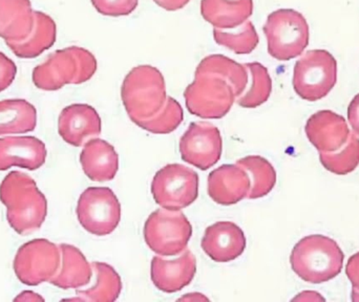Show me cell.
<instances>
[{
    "label": "cell",
    "instance_id": "6da1fadb",
    "mask_svg": "<svg viewBox=\"0 0 359 302\" xmlns=\"http://www.w3.org/2000/svg\"><path fill=\"white\" fill-rule=\"evenodd\" d=\"M0 200L14 231L27 235L41 228L48 214V202L36 181L27 173L11 171L0 184Z\"/></svg>",
    "mask_w": 359,
    "mask_h": 302
},
{
    "label": "cell",
    "instance_id": "7a4b0ae2",
    "mask_svg": "<svg viewBox=\"0 0 359 302\" xmlns=\"http://www.w3.org/2000/svg\"><path fill=\"white\" fill-rule=\"evenodd\" d=\"M343 251L332 238L324 235L306 236L299 240L290 256L291 268L301 280L323 284L337 277L343 270Z\"/></svg>",
    "mask_w": 359,
    "mask_h": 302
},
{
    "label": "cell",
    "instance_id": "3957f363",
    "mask_svg": "<svg viewBox=\"0 0 359 302\" xmlns=\"http://www.w3.org/2000/svg\"><path fill=\"white\" fill-rule=\"evenodd\" d=\"M97 60L90 50L79 46L58 50L33 71L36 88L48 92L60 90L67 84H82L92 79Z\"/></svg>",
    "mask_w": 359,
    "mask_h": 302
},
{
    "label": "cell",
    "instance_id": "277c9868",
    "mask_svg": "<svg viewBox=\"0 0 359 302\" xmlns=\"http://www.w3.org/2000/svg\"><path fill=\"white\" fill-rule=\"evenodd\" d=\"M121 98L133 122L149 119L165 104L166 85L157 67L139 65L126 75L121 88Z\"/></svg>",
    "mask_w": 359,
    "mask_h": 302
},
{
    "label": "cell",
    "instance_id": "5b68a950",
    "mask_svg": "<svg viewBox=\"0 0 359 302\" xmlns=\"http://www.w3.org/2000/svg\"><path fill=\"white\" fill-rule=\"evenodd\" d=\"M268 53L278 61H288L303 54L309 44V25L305 17L292 8L274 11L263 27Z\"/></svg>",
    "mask_w": 359,
    "mask_h": 302
},
{
    "label": "cell",
    "instance_id": "8992f818",
    "mask_svg": "<svg viewBox=\"0 0 359 302\" xmlns=\"http://www.w3.org/2000/svg\"><path fill=\"white\" fill-rule=\"evenodd\" d=\"M337 80V62L327 50H309L295 63L293 88L304 100L316 102L325 98Z\"/></svg>",
    "mask_w": 359,
    "mask_h": 302
},
{
    "label": "cell",
    "instance_id": "52a82bcc",
    "mask_svg": "<svg viewBox=\"0 0 359 302\" xmlns=\"http://www.w3.org/2000/svg\"><path fill=\"white\" fill-rule=\"evenodd\" d=\"M191 235V224L181 211L158 209L145 221V242L161 256L184 252Z\"/></svg>",
    "mask_w": 359,
    "mask_h": 302
},
{
    "label": "cell",
    "instance_id": "ba28073f",
    "mask_svg": "<svg viewBox=\"0 0 359 302\" xmlns=\"http://www.w3.org/2000/svg\"><path fill=\"white\" fill-rule=\"evenodd\" d=\"M191 115L202 119H222L236 102V92L228 82L213 75H198L184 92Z\"/></svg>",
    "mask_w": 359,
    "mask_h": 302
},
{
    "label": "cell",
    "instance_id": "9c48e42d",
    "mask_svg": "<svg viewBox=\"0 0 359 302\" xmlns=\"http://www.w3.org/2000/svg\"><path fill=\"white\" fill-rule=\"evenodd\" d=\"M151 193L155 202L166 210L187 208L198 196V173L184 165H166L154 177Z\"/></svg>",
    "mask_w": 359,
    "mask_h": 302
},
{
    "label": "cell",
    "instance_id": "30bf717a",
    "mask_svg": "<svg viewBox=\"0 0 359 302\" xmlns=\"http://www.w3.org/2000/svg\"><path fill=\"white\" fill-rule=\"evenodd\" d=\"M76 212L83 229L96 236L113 233L121 221V205L113 190L107 187L84 190Z\"/></svg>",
    "mask_w": 359,
    "mask_h": 302
},
{
    "label": "cell",
    "instance_id": "8fae6325",
    "mask_svg": "<svg viewBox=\"0 0 359 302\" xmlns=\"http://www.w3.org/2000/svg\"><path fill=\"white\" fill-rule=\"evenodd\" d=\"M60 265V248L50 240L37 238L18 249L13 267L22 284L36 287L50 282L58 273Z\"/></svg>",
    "mask_w": 359,
    "mask_h": 302
},
{
    "label": "cell",
    "instance_id": "7c38bea8",
    "mask_svg": "<svg viewBox=\"0 0 359 302\" xmlns=\"http://www.w3.org/2000/svg\"><path fill=\"white\" fill-rule=\"evenodd\" d=\"M182 160L201 170L215 166L222 156L223 140L219 128L207 122H192L180 140Z\"/></svg>",
    "mask_w": 359,
    "mask_h": 302
},
{
    "label": "cell",
    "instance_id": "4fadbf2b",
    "mask_svg": "<svg viewBox=\"0 0 359 302\" xmlns=\"http://www.w3.org/2000/svg\"><path fill=\"white\" fill-rule=\"evenodd\" d=\"M101 130L100 116L90 105H69L63 109L59 116V135L72 146H83L86 141L98 137Z\"/></svg>",
    "mask_w": 359,
    "mask_h": 302
},
{
    "label": "cell",
    "instance_id": "5bb4252c",
    "mask_svg": "<svg viewBox=\"0 0 359 302\" xmlns=\"http://www.w3.org/2000/svg\"><path fill=\"white\" fill-rule=\"evenodd\" d=\"M246 244L244 232L238 225L219 221L207 228L201 246L215 263H229L243 254Z\"/></svg>",
    "mask_w": 359,
    "mask_h": 302
},
{
    "label": "cell",
    "instance_id": "9a60e30c",
    "mask_svg": "<svg viewBox=\"0 0 359 302\" xmlns=\"http://www.w3.org/2000/svg\"><path fill=\"white\" fill-rule=\"evenodd\" d=\"M251 181L238 165H222L208 175V194L213 202L223 206L238 204L248 196Z\"/></svg>",
    "mask_w": 359,
    "mask_h": 302
},
{
    "label": "cell",
    "instance_id": "2e32d148",
    "mask_svg": "<svg viewBox=\"0 0 359 302\" xmlns=\"http://www.w3.org/2000/svg\"><path fill=\"white\" fill-rule=\"evenodd\" d=\"M305 130L308 140L320 152L339 151L350 136L346 120L331 111H320L312 115Z\"/></svg>",
    "mask_w": 359,
    "mask_h": 302
},
{
    "label": "cell",
    "instance_id": "e0dca14e",
    "mask_svg": "<svg viewBox=\"0 0 359 302\" xmlns=\"http://www.w3.org/2000/svg\"><path fill=\"white\" fill-rule=\"evenodd\" d=\"M196 273V259L189 250L184 251L181 256L172 261L159 256L151 261V280L156 288L168 294L183 290Z\"/></svg>",
    "mask_w": 359,
    "mask_h": 302
},
{
    "label": "cell",
    "instance_id": "ac0fdd59",
    "mask_svg": "<svg viewBox=\"0 0 359 302\" xmlns=\"http://www.w3.org/2000/svg\"><path fill=\"white\" fill-rule=\"evenodd\" d=\"M46 145L35 137L0 139V171L13 166L37 170L46 163Z\"/></svg>",
    "mask_w": 359,
    "mask_h": 302
},
{
    "label": "cell",
    "instance_id": "d6986e66",
    "mask_svg": "<svg viewBox=\"0 0 359 302\" xmlns=\"http://www.w3.org/2000/svg\"><path fill=\"white\" fill-rule=\"evenodd\" d=\"M82 169L94 181H111L119 169V156L113 145L101 139H90L80 154Z\"/></svg>",
    "mask_w": 359,
    "mask_h": 302
},
{
    "label": "cell",
    "instance_id": "ffe728a7",
    "mask_svg": "<svg viewBox=\"0 0 359 302\" xmlns=\"http://www.w3.org/2000/svg\"><path fill=\"white\" fill-rule=\"evenodd\" d=\"M31 0H0V38L19 42L31 34L35 23Z\"/></svg>",
    "mask_w": 359,
    "mask_h": 302
},
{
    "label": "cell",
    "instance_id": "44dd1931",
    "mask_svg": "<svg viewBox=\"0 0 359 302\" xmlns=\"http://www.w3.org/2000/svg\"><path fill=\"white\" fill-rule=\"evenodd\" d=\"M253 0H202L201 14L215 29H232L248 20Z\"/></svg>",
    "mask_w": 359,
    "mask_h": 302
},
{
    "label": "cell",
    "instance_id": "7402d4cb",
    "mask_svg": "<svg viewBox=\"0 0 359 302\" xmlns=\"http://www.w3.org/2000/svg\"><path fill=\"white\" fill-rule=\"evenodd\" d=\"M59 248L61 252L60 269L50 280V284L62 290L81 288L90 284L93 268L83 253L72 245L61 244Z\"/></svg>",
    "mask_w": 359,
    "mask_h": 302
},
{
    "label": "cell",
    "instance_id": "603a6c76",
    "mask_svg": "<svg viewBox=\"0 0 359 302\" xmlns=\"http://www.w3.org/2000/svg\"><path fill=\"white\" fill-rule=\"evenodd\" d=\"M35 23L31 34L22 41L6 42L13 54L19 58L32 59L40 56L44 50L54 46L56 41V23L52 17L35 11Z\"/></svg>",
    "mask_w": 359,
    "mask_h": 302
},
{
    "label": "cell",
    "instance_id": "cb8c5ba5",
    "mask_svg": "<svg viewBox=\"0 0 359 302\" xmlns=\"http://www.w3.org/2000/svg\"><path fill=\"white\" fill-rule=\"evenodd\" d=\"M36 125L37 111L31 103L22 99L0 101V136L27 134Z\"/></svg>",
    "mask_w": 359,
    "mask_h": 302
},
{
    "label": "cell",
    "instance_id": "d4e9b609",
    "mask_svg": "<svg viewBox=\"0 0 359 302\" xmlns=\"http://www.w3.org/2000/svg\"><path fill=\"white\" fill-rule=\"evenodd\" d=\"M213 75L222 78L230 84L240 97L248 85V71L244 64L236 62L223 55H210L205 57L196 69V76Z\"/></svg>",
    "mask_w": 359,
    "mask_h": 302
},
{
    "label": "cell",
    "instance_id": "484cf974",
    "mask_svg": "<svg viewBox=\"0 0 359 302\" xmlns=\"http://www.w3.org/2000/svg\"><path fill=\"white\" fill-rule=\"evenodd\" d=\"M96 282L88 290L77 291L79 301L111 302L117 301L121 294L122 282L119 274L111 266L95 261L92 263Z\"/></svg>",
    "mask_w": 359,
    "mask_h": 302
},
{
    "label": "cell",
    "instance_id": "4316f807",
    "mask_svg": "<svg viewBox=\"0 0 359 302\" xmlns=\"http://www.w3.org/2000/svg\"><path fill=\"white\" fill-rule=\"evenodd\" d=\"M236 165L244 168L251 181L250 191L247 198H264L273 189L276 184V172L269 160L263 156H249L236 160Z\"/></svg>",
    "mask_w": 359,
    "mask_h": 302
},
{
    "label": "cell",
    "instance_id": "83f0119b",
    "mask_svg": "<svg viewBox=\"0 0 359 302\" xmlns=\"http://www.w3.org/2000/svg\"><path fill=\"white\" fill-rule=\"evenodd\" d=\"M248 71L249 88L236 99V104L244 109H255L267 102L272 92V80L268 69L259 62L244 64Z\"/></svg>",
    "mask_w": 359,
    "mask_h": 302
},
{
    "label": "cell",
    "instance_id": "f1b7e54d",
    "mask_svg": "<svg viewBox=\"0 0 359 302\" xmlns=\"http://www.w3.org/2000/svg\"><path fill=\"white\" fill-rule=\"evenodd\" d=\"M213 37L219 46H225L238 55L250 54L259 42L257 29L249 20L236 29H221L215 27Z\"/></svg>",
    "mask_w": 359,
    "mask_h": 302
},
{
    "label": "cell",
    "instance_id": "f546056e",
    "mask_svg": "<svg viewBox=\"0 0 359 302\" xmlns=\"http://www.w3.org/2000/svg\"><path fill=\"white\" fill-rule=\"evenodd\" d=\"M323 166L339 175H346L355 170L359 164V139L358 135L350 134L344 149L334 152H320Z\"/></svg>",
    "mask_w": 359,
    "mask_h": 302
},
{
    "label": "cell",
    "instance_id": "4dcf8cb0",
    "mask_svg": "<svg viewBox=\"0 0 359 302\" xmlns=\"http://www.w3.org/2000/svg\"><path fill=\"white\" fill-rule=\"evenodd\" d=\"M184 120V111L176 99L168 97L165 104L159 113L147 120L136 121L135 123L155 135H168L175 132Z\"/></svg>",
    "mask_w": 359,
    "mask_h": 302
},
{
    "label": "cell",
    "instance_id": "1f68e13d",
    "mask_svg": "<svg viewBox=\"0 0 359 302\" xmlns=\"http://www.w3.org/2000/svg\"><path fill=\"white\" fill-rule=\"evenodd\" d=\"M97 12L104 16L121 17L132 14L139 4V0H92Z\"/></svg>",
    "mask_w": 359,
    "mask_h": 302
},
{
    "label": "cell",
    "instance_id": "d6a6232c",
    "mask_svg": "<svg viewBox=\"0 0 359 302\" xmlns=\"http://www.w3.org/2000/svg\"><path fill=\"white\" fill-rule=\"evenodd\" d=\"M17 67L8 57L0 52V92L6 90L14 81Z\"/></svg>",
    "mask_w": 359,
    "mask_h": 302
},
{
    "label": "cell",
    "instance_id": "836d02e7",
    "mask_svg": "<svg viewBox=\"0 0 359 302\" xmlns=\"http://www.w3.org/2000/svg\"><path fill=\"white\" fill-rule=\"evenodd\" d=\"M346 274L351 282L353 289L359 291V252L350 257L346 266Z\"/></svg>",
    "mask_w": 359,
    "mask_h": 302
},
{
    "label": "cell",
    "instance_id": "e575fe53",
    "mask_svg": "<svg viewBox=\"0 0 359 302\" xmlns=\"http://www.w3.org/2000/svg\"><path fill=\"white\" fill-rule=\"evenodd\" d=\"M348 119L351 124L354 134L359 136V94L354 97L348 107Z\"/></svg>",
    "mask_w": 359,
    "mask_h": 302
},
{
    "label": "cell",
    "instance_id": "d590c367",
    "mask_svg": "<svg viewBox=\"0 0 359 302\" xmlns=\"http://www.w3.org/2000/svg\"><path fill=\"white\" fill-rule=\"evenodd\" d=\"M158 6L166 11H178L183 8L190 0H154Z\"/></svg>",
    "mask_w": 359,
    "mask_h": 302
},
{
    "label": "cell",
    "instance_id": "8d00e7d4",
    "mask_svg": "<svg viewBox=\"0 0 359 302\" xmlns=\"http://www.w3.org/2000/svg\"><path fill=\"white\" fill-rule=\"evenodd\" d=\"M15 301H29V302H35V301H43L44 299L42 298L39 295L36 294V293L31 292V291H25V292L21 293L19 296H17L16 298L14 299Z\"/></svg>",
    "mask_w": 359,
    "mask_h": 302
},
{
    "label": "cell",
    "instance_id": "74e56055",
    "mask_svg": "<svg viewBox=\"0 0 359 302\" xmlns=\"http://www.w3.org/2000/svg\"><path fill=\"white\" fill-rule=\"evenodd\" d=\"M293 301H324V297L320 296V294H318L316 292H303L299 295V296L295 297Z\"/></svg>",
    "mask_w": 359,
    "mask_h": 302
},
{
    "label": "cell",
    "instance_id": "f35d334b",
    "mask_svg": "<svg viewBox=\"0 0 359 302\" xmlns=\"http://www.w3.org/2000/svg\"><path fill=\"white\" fill-rule=\"evenodd\" d=\"M181 301H207L206 297L202 296V294L200 293H191L189 296L183 297L181 298Z\"/></svg>",
    "mask_w": 359,
    "mask_h": 302
},
{
    "label": "cell",
    "instance_id": "ab89813d",
    "mask_svg": "<svg viewBox=\"0 0 359 302\" xmlns=\"http://www.w3.org/2000/svg\"><path fill=\"white\" fill-rule=\"evenodd\" d=\"M352 301H359V291L355 290V289L352 291Z\"/></svg>",
    "mask_w": 359,
    "mask_h": 302
}]
</instances>
